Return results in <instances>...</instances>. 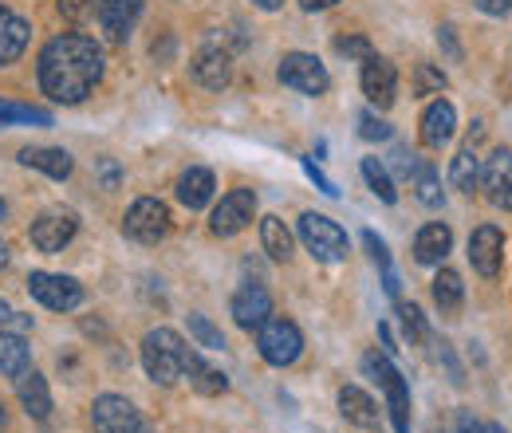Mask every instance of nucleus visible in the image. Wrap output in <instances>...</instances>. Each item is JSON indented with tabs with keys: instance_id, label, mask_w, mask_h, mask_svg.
<instances>
[{
	"instance_id": "f257e3e1",
	"label": "nucleus",
	"mask_w": 512,
	"mask_h": 433,
	"mask_svg": "<svg viewBox=\"0 0 512 433\" xmlns=\"http://www.w3.org/2000/svg\"><path fill=\"white\" fill-rule=\"evenodd\" d=\"M40 87L52 103H83L103 79V48L91 36L64 32L40 52Z\"/></svg>"
},
{
	"instance_id": "f03ea898",
	"label": "nucleus",
	"mask_w": 512,
	"mask_h": 433,
	"mask_svg": "<svg viewBox=\"0 0 512 433\" xmlns=\"http://www.w3.org/2000/svg\"><path fill=\"white\" fill-rule=\"evenodd\" d=\"M182 363H186V339L170 327H154L142 339V367L158 386H174L182 378Z\"/></svg>"
},
{
	"instance_id": "7ed1b4c3",
	"label": "nucleus",
	"mask_w": 512,
	"mask_h": 433,
	"mask_svg": "<svg viewBox=\"0 0 512 433\" xmlns=\"http://www.w3.org/2000/svg\"><path fill=\"white\" fill-rule=\"evenodd\" d=\"M256 347H260V359L264 363H272V367H292L300 355H304V335H300V327L292 323V319H264L260 327H256Z\"/></svg>"
},
{
	"instance_id": "20e7f679",
	"label": "nucleus",
	"mask_w": 512,
	"mask_h": 433,
	"mask_svg": "<svg viewBox=\"0 0 512 433\" xmlns=\"http://www.w3.org/2000/svg\"><path fill=\"white\" fill-rule=\"evenodd\" d=\"M363 371L371 374L379 386L386 390V402H390V418H394V433H410V390H406V378L402 371L386 359V355H367L363 359Z\"/></svg>"
},
{
	"instance_id": "39448f33",
	"label": "nucleus",
	"mask_w": 512,
	"mask_h": 433,
	"mask_svg": "<svg viewBox=\"0 0 512 433\" xmlns=\"http://www.w3.org/2000/svg\"><path fill=\"white\" fill-rule=\"evenodd\" d=\"M123 233H127L130 241H138V245H158L170 233V205L158 201V197H138L127 209Z\"/></svg>"
},
{
	"instance_id": "423d86ee",
	"label": "nucleus",
	"mask_w": 512,
	"mask_h": 433,
	"mask_svg": "<svg viewBox=\"0 0 512 433\" xmlns=\"http://www.w3.org/2000/svg\"><path fill=\"white\" fill-rule=\"evenodd\" d=\"M300 241L323 264H335V260L347 256V233L331 217H323V213H304L300 217Z\"/></svg>"
},
{
	"instance_id": "0eeeda50",
	"label": "nucleus",
	"mask_w": 512,
	"mask_h": 433,
	"mask_svg": "<svg viewBox=\"0 0 512 433\" xmlns=\"http://www.w3.org/2000/svg\"><path fill=\"white\" fill-rule=\"evenodd\" d=\"M280 83L292 87V91H300V95H323V91L331 87V75H327V67H323L316 56H308V52H288V56L280 60Z\"/></svg>"
},
{
	"instance_id": "6e6552de",
	"label": "nucleus",
	"mask_w": 512,
	"mask_h": 433,
	"mask_svg": "<svg viewBox=\"0 0 512 433\" xmlns=\"http://www.w3.org/2000/svg\"><path fill=\"white\" fill-rule=\"evenodd\" d=\"M28 292H32V300H40L52 311H71L83 304V288L71 276H56V272H32Z\"/></svg>"
},
{
	"instance_id": "1a4fd4ad",
	"label": "nucleus",
	"mask_w": 512,
	"mask_h": 433,
	"mask_svg": "<svg viewBox=\"0 0 512 433\" xmlns=\"http://www.w3.org/2000/svg\"><path fill=\"white\" fill-rule=\"evenodd\" d=\"M253 213H256L253 189H233V193H225V197H221V205L213 209L209 229H213L217 237H233V233H241V229L253 221Z\"/></svg>"
},
{
	"instance_id": "9d476101",
	"label": "nucleus",
	"mask_w": 512,
	"mask_h": 433,
	"mask_svg": "<svg viewBox=\"0 0 512 433\" xmlns=\"http://www.w3.org/2000/svg\"><path fill=\"white\" fill-rule=\"evenodd\" d=\"M91 426H95V433H134L142 426V414L123 394H103L91 406Z\"/></svg>"
},
{
	"instance_id": "9b49d317",
	"label": "nucleus",
	"mask_w": 512,
	"mask_h": 433,
	"mask_svg": "<svg viewBox=\"0 0 512 433\" xmlns=\"http://www.w3.org/2000/svg\"><path fill=\"white\" fill-rule=\"evenodd\" d=\"M75 233H79L75 213H40V217L32 221V229H28L32 245L40 248V252H60L64 245H71Z\"/></svg>"
},
{
	"instance_id": "f8f14e48",
	"label": "nucleus",
	"mask_w": 512,
	"mask_h": 433,
	"mask_svg": "<svg viewBox=\"0 0 512 433\" xmlns=\"http://www.w3.org/2000/svg\"><path fill=\"white\" fill-rule=\"evenodd\" d=\"M363 95L379 111H386L394 103V95H398V71H394V63L383 60V56H367L363 60Z\"/></svg>"
},
{
	"instance_id": "ddd939ff",
	"label": "nucleus",
	"mask_w": 512,
	"mask_h": 433,
	"mask_svg": "<svg viewBox=\"0 0 512 433\" xmlns=\"http://www.w3.org/2000/svg\"><path fill=\"white\" fill-rule=\"evenodd\" d=\"M469 260L481 276H497L501 272V260H505V233L497 225H481L473 237H469Z\"/></svg>"
},
{
	"instance_id": "4468645a",
	"label": "nucleus",
	"mask_w": 512,
	"mask_h": 433,
	"mask_svg": "<svg viewBox=\"0 0 512 433\" xmlns=\"http://www.w3.org/2000/svg\"><path fill=\"white\" fill-rule=\"evenodd\" d=\"M95 12H99L103 32H107L115 44H123L130 32H134L138 16H142V0H99Z\"/></svg>"
},
{
	"instance_id": "2eb2a0df",
	"label": "nucleus",
	"mask_w": 512,
	"mask_h": 433,
	"mask_svg": "<svg viewBox=\"0 0 512 433\" xmlns=\"http://www.w3.org/2000/svg\"><path fill=\"white\" fill-rule=\"evenodd\" d=\"M233 319H237V327H245V331H256L268 315H272V296L260 288V284H245L237 296H233Z\"/></svg>"
},
{
	"instance_id": "dca6fc26",
	"label": "nucleus",
	"mask_w": 512,
	"mask_h": 433,
	"mask_svg": "<svg viewBox=\"0 0 512 433\" xmlns=\"http://www.w3.org/2000/svg\"><path fill=\"white\" fill-rule=\"evenodd\" d=\"M481 182H485V193L497 209H512V154L509 150H497L485 170H481Z\"/></svg>"
},
{
	"instance_id": "f3484780",
	"label": "nucleus",
	"mask_w": 512,
	"mask_h": 433,
	"mask_svg": "<svg viewBox=\"0 0 512 433\" xmlns=\"http://www.w3.org/2000/svg\"><path fill=\"white\" fill-rule=\"evenodd\" d=\"M193 79L201 83V87H209V91H221V87H229V79H233V60H229V52H221V48H201L197 56H193Z\"/></svg>"
},
{
	"instance_id": "a211bd4d",
	"label": "nucleus",
	"mask_w": 512,
	"mask_h": 433,
	"mask_svg": "<svg viewBox=\"0 0 512 433\" xmlns=\"http://www.w3.org/2000/svg\"><path fill=\"white\" fill-rule=\"evenodd\" d=\"M16 394H20V406L28 410V418H36V422H44L48 414H52V390H48V378L40 371H28L16 378Z\"/></svg>"
},
{
	"instance_id": "6ab92c4d",
	"label": "nucleus",
	"mask_w": 512,
	"mask_h": 433,
	"mask_svg": "<svg viewBox=\"0 0 512 433\" xmlns=\"http://www.w3.org/2000/svg\"><path fill=\"white\" fill-rule=\"evenodd\" d=\"M20 162L28 166V170H40V174H48V178H56V182H64L67 174H71V154L67 150H56V146H24L20 150Z\"/></svg>"
},
{
	"instance_id": "aec40b11",
	"label": "nucleus",
	"mask_w": 512,
	"mask_h": 433,
	"mask_svg": "<svg viewBox=\"0 0 512 433\" xmlns=\"http://www.w3.org/2000/svg\"><path fill=\"white\" fill-rule=\"evenodd\" d=\"M453 126H457V111H453V103L449 99H438V103H430L426 107V115H422V142L426 146H446L449 138H453Z\"/></svg>"
},
{
	"instance_id": "412c9836",
	"label": "nucleus",
	"mask_w": 512,
	"mask_h": 433,
	"mask_svg": "<svg viewBox=\"0 0 512 433\" xmlns=\"http://www.w3.org/2000/svg\"><path fill=\"white\" fill-rule=\"evenodd\" d=\"M339 414H343L351 426H363V430H371V426L379 422L375 398H371L367 390H359V386H343V390H339Z\"/></svg>"
},
{
	"instance_id": "4be33fe9",
	"label": "nucleus",
	"mask_w": 512,
	"mask_h": 433,
	"mask_svg": "<svg viewBox=\"0 0 512 433\" xmlns=\"http://www.w3.org/2000/svg\"><path fill=\"white\" fill-rule=\"evenodd\" d=\"M28 20H20L16 12H8V8H0V67L4 63H16L24 56V48H28Z\"/></svg>"
},
{
	"instance_id": "5701e85b",
	"label": "nucleus",
	"mask_w": 512,
	"mask_h": 433,
	"mask_svg": "<svg viewBox=\"0 0 512 433\" xmlns=\"http://www.w3.org/2000/svg\"><path fill=\"white\" fill-rule=\"evenodd\" d=\"M182 374L190 378V386L197 390V394H209V398H213V394H225V390H229V378L217 371V367H209V363H205L197 351H190V347H186Z\"/></svg>"
},
{
	"instance_id": "b1692460",
	"label": "nucleus",
	"mask_w": 512,
	"mask_h": 433,
	"mask_svg": "<svg viewBox=\"0 0 512 433\" xmlns=\"http://www.w3.org/2000/svg\"><path fill=\"white\" fill-rule=\"evenodd\" d=\"M449 245H453L449 225L434 221V225L418 229V237H414V260H418V264H442V260H446V252H449Z\"/></svg>"
},
{
	"instance_id": "393cba45",
	"label": "nucleus",
	"mask_w": 512,
	"mask_h": 433,
	"mask_svg": "<svg viewBox=\"0 0 512 433\" xmlns=\"http://www.w3.org/2000/svg\"><path fill=\"white\" fill-rule=\"evenodd\" d=\"M213 174L209 170H201V166H190L182 178H178V201L186 205V209H205L209 201H213Z\"/></svg>"
},
{
	"instance_id": "a878e982",
	"label": "nucleus",
	"mask_w": 512,
	"mask_h": 433,
	"mask_svg": "<svg viewBox=\"0 0 512 433\" xmlns=\"http://www.w3.org/2000/svg\"><path fill=\"white\" fill-rule=\"evenodd\" d=\"M28 367H32V351H28V343H24L16 331H0V374L20 378Z\"/></svg>"
},
{
	"instance_id": "bb28decb",
	"label": "nucleus",
	"mask_w": 512,
	"mask_h": 433,
	"mask_svg": "<svg viewBox=\"0 0 512 433\" xmlns=\"http://www.w3.org/2000/svg\"><path fill=\"white\" fill-rule=\"evenodd\" d=\"M260 245H264V252L272 260H288L292 256V233H288V225L280 217H264L260 221Z\"/></svg>"
},
{
	"instance_id": "cd10ccee",
	"label": "nucleus",
	"mask_w": 512,
	"mask_h": 433,
	"mask_svg": "<svg viewBox=\"0 0 512 433\" xmlns=\"http://www.w3.org/2000/svg\"><path fill=\"white\" fill-rule=\"evenodd\" d=\"M449 182L461 189V193H473V186L481 182V158H477L473 146H465V150L453 158V166H449Z\"/></svg>"
},
{
	"instance_id": "c85d7f7f",
	"label": "nucleus",
	"mask_w": 512,
	"mask_h": 433,
	"mask_svg": "<svg viewBox=\"0 0 512 433\" xmlns=\"http://www.w3.org/2000/svg\"><path fill=\"white\" fill-rule=\"evenodd\" d=\"M461 300H465V284H461V276L453 272V268H442L438 276H434V304L442 311H457L461 308Z\"/></svg>"
},
{
	"instance_id": "c756f323",
	"label": "nucleus",
	"mask_w": 512,
	"mask_h": 433,
	"mask_svg": "<svg viewBox=\"0 0 512 433\" xmlns=\"http://www.w3.org/2000/svg\"><path fill=\"white\" fill-rule=\"evenodd\" d=\"M363 178H367V186L375 189V197H383L386 205L398 201V189H394V182H390V174H386V166L379 158H363Z\"/></svg>"
},
{
	"instance_id": "7c9ffc66",
	"label": "nucleus",
	"mask_w": 512,
	"mask_h": 433,
	"mask_svg": "<svg viewBox=\"0 0 512 433\" xmlns=\"http://www.w3.org/2000/svg\"><path fill=\"white\" fill-rule=\"evenodd\" d=\"M8 123H36V126H52V115L40 111V107H24V103H8L0 99V126Z\"/></svg>"
},
{
	"instance_id": "2f4dec72",
	"label": "nucleus",
	"mask_w": 512,
	"mask_h": 433,
	"mask_svg": "<svg viewBox=\"0 0 512 433\" xmlns=\"http://www.w3.org/2000/svg\"><path fill=\"white\" fill-rule=\"evenodd\" d=\"M190 335L205 351H221V347H225V335H221L205 315H190Z\"/></svg>"
},
{
	"instance_id": "473e14b6",
	"label": "nucleus",
	"mask_w": 512,
	"mask_h": 433,
	"mask_svg": "<svg viewBox=\"0 0 512 433\" xmlns=\"http://www.w3.org/2000/svg\"><path fill=\"white\" fill-rule=\"evenodd\" d=\"M335 52L347 56V60H367V56H375L367 36H339V40H335Z\"/></svg>"
},
{
	"instance_id": "72a5a7b5",
	"label": "nucleus",
	"mask_w": 512,
	"mask_h": 433,
	"mask_svg": "<svg viewBox=\"0 0 512 433\" xmlns=\"http://www.w3.org/2000/svg\"><path fill=\"white\" fill-rule=\"evenodd\" d=\"M414 189H418V201H422V205H430V209H434V205H442V186H438V178H434L430 170H422V174H418Z\"/></svg>"
},
{
	"instance_id": "f704fd0d",
	"label": "nucleus",
	"mask_w": 512,
	"mask_h": 433,
	"mask_svg": "<svg viewBox=\"0 0 512 433\" xmlns=\"http://www.w3.org/2000/svg\"><path fill=\"white\" fill-rule=\"evenodd\" d=\"M359 134H363L367 142H383V138H390V123H383L375 111H363V115H359Z\"/></svg>"
},
{
	"instance_id": "c9c22d12",
	"label": "nucleus",
	"mask_w": 512,
	"mask_h": 433,
	"mask_svg": "<svg viewBox=\"0 0 512 433\" xmlns=\"http://www.w3.org/2000/svg\"><path fill=\"white\" fill-rule=\"evenodd\" d=\"M418 95H434V91H446V75L442 71H434L430 63H418Z\"/></svg>"
},
{
	"instance_id": "e433bc0d",
	"label": "nucleus",
	"mask_w": 512,
	"mask_h": 433,
	"mask_svg": "<svg viewBox=\"0 0 512 433\" xmlns=\"http://www.w3.org/2000/svg\"><path fill=\"white\" fill-rule=\"evenodd\" d=\"M398 315H402V327H406L410 339H426V319H422V311L414 308V304H402Z\"/></svg>"
},
{
	"instance_id": "4c0bfd02",
	"label": "nucleus",
	"mask_w": 512,
	"mask_h": 433,
	"mask_svg": "<svg viewBox=\"0 0 512 433\" xmlns=\"http://www.w3.org/2000/svg\"><path fill=\"white\" fill-rule=\"evenodd\" d=\"M60 12H64V20L79 24V20H87L95 12V0H60Z\"/></svg>"
},
{
	"instance_id": "58836bf2",
	"label": "nucleus",
	"mask_w": 512,
	"mask_h": 433,
	"mask_svg": "<svg viewBox=\"0 0 512 433\" xmlns=\"http://www.w3.org/2000/svg\"><path fill=\"white\" fill-rule=\"evenodd\" d=\"M363 245H367V252H371V260H375V264H379L383 272H394V268H390V252H386V245L379 241V237H375V233H371V229L363 233Z\"/></svg>"
},
{
	"instance_id": "ea45409f",
	"label": "nucleus",
	"mask_w": 512,
	"mask_h": 433,
	"mask_svg": "<svg viewBox=\"0 0 512 433\" xmlns=\"http://www.w3.org/2000/svg\"><path fill=\"white\" fill-rule=\"evenodd\" d=\"M304 170H308V178H312V182H316V186H320L327 197H339L335 182H331V178H323V170H316V162H304Z\"/></svg>"
},
{
	"instance_id": "a19ab883",
	"label": "nucleus",
	"mask_w": 512,
	"mask_h": 433,
	"mask_svg": "<svg viewBox=\"0 0 512 433\" xmlns=\"http://www.w3.org/2000/svg\"><path fill=\"white\" fill-rule=\"evenodd\" d=\"M509 4L512 0H477V8H481V12H489V16H505V12H509Z\"/></svg>"
},
{
	"instance_id": "79ce46f5",
	"label": "nucleus",
	"mask_w": 512,
	"mask_h": 433,
	"mask_svg": "<svg viewBox=\"0 0 512 433\" xmlns=\"http://www.w3.org/2000/svg\"><path fill=\"white\" fill-rule=\"evenodd\" d=\"M457 433H485V426H477L469 414H461V418H457Z\"/></svg>"
},
{
	"instance_id": "37998d69",
	"label": "nucleus",
	"mask_w": 512,
	"mask_h": 433,
	"mask_svg": "<svg viewBox=\"0 0 512 433\" xmlns=\"http://www.w3.org/2000/svg\"><path fill=\"white\" fill-rule=\"evenodd\" d=\"M331 4H339V0H300L304 12H323V8H331Z\"/></svg>"
},
{
	"instance_id": "c03bdc74",
	"label": "nucleus",
	"mask_w": 512,
	"mask_h": 433,
	"mask_svg": "<svg viewBox=\"0 0 512 433\" xmlns=\"http://www.w3.org/2000/svg\"><path fill=\"white\" fill-rule=\"evenodd\" d=\"M103 182H107V186H115V182H119V170H115L111 162H103Z\"/></svg>"
},
{
	"instance_id": "a18cd8bd",
	"label": "nucleus",
	"mask_w": 512,
	"mask_h": 433,
	"mask_svg": "<svg viewBox=\"0 0 512 433\" xmlns=\"http://www.w3.org/2000/svg\"><path fill=\"white\" fill-rule=\"evenodd\" d=\"M253 4H256V8H264V12H276L284 0H253Z\"/></svg>"
},
{
	"instance_id": "49530a36",
	"label": "nucleus",
	"mask_w": 512,
	"mask_h": 433,
	"mask_svg": "<svg viewBox=\"0 0 512 433\" xmlns=\"http://www.w3.org/2000/svg\"><path fill=\"white\" fill-rule=\"evenodd\" d=\"M0 268H8V241L0 237Z\"/></svg>"
},
{
	"instance_id": "de8ad7c7",
	"label": "nucleus",
	"mask_w": 512,
	"mask_h": 433,
	"mask_svg": "<svg viewBox=\"0 0 512 433\" xmlns=\"http://www.w3.org/2000/svg\"><path fill=\"white\" fill-rule=\"evenodd\" d=\"M4 426H8V414H4V402H0V433H4Z\"/></svg>"
},
{
	"instance_id": "09e8293b",
	"label": "nucleus",
	"mask_w": 512,
	"mask_h": 433,
	"mask_svg": "<svg viewBox=\"0 0 512 433\" xmlns=\"http://www.w3.org/2000/svg\"><path fill=\"white\" fill-rule=\"evenodd\" d=\"M8 315H12V311H8V304H4V300H0V319H8Z\"/></svg>"
},
{
	"instance_id": "8fccbe9b",
	"label": "nucleus",
	"mask_w": 512,
	"mask_h": 433,
	"mask_svg": "<svg viewBox=\"0 0 512 433\" xmlns=\"http://www.w3.org/2000/svg\"><path fill=\"white\" fill-rule=\"evenodd\" d=\"M485 433H505V426H485Z\"/></svg>"
},
{
	"instance_id": "3c124183",
	"label": "nucleus",
	"mask_w": 512,
	"mask_h": 433,
	"mask_svg": "<svg viewBox=\"0 0 512 433\" xmlns=\"http://www.w3.org/2000/svg\"><path fill=\"white\" fill-rule=\"evenodd\" d=\"M4 217H8V205H4V201H0V221H4Z\"/></svg>"
},
{
	"instance_id": "603ef678",
	"label": "nucleus",
	"mask_w": 512,
	"mask_h": 433,
	"mask_svg": "<svg viewBox=\"0 0 512 433\" xmlns=\"http://www.w3.org/2000/svg\"><path fill=\"white\" fill-rule=\"evenodd\" d=\"M134 433H154V430H150V426H146V422H142V426H138V430H134Z\"/></svg>"
}]
</instances>
